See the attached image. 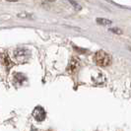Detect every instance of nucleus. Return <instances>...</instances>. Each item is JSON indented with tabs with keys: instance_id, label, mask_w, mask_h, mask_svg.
<instances>
[{
	"instance_id": "f257e3e1",
	"label": "nucleus",
	"mask_w": 131,
	"mask_h": 131,
	"mask_svg": "<svg viewBox=\"0 0 131 131\" xmlns=\"http://www.w3.org/2000/svg\"><path fill=\"white\" fill-rule=\"evenodd\" d=\"M94 62L98 66L101 67H106L112 63V57L108 53H106L104 50H99L94 55Z\"/></svg>"
},
{
	"instance_id": "f03ea898",
	"label": "nucleus",
	"mask_w": 131,
	"mask_h": 131,
	"mask_svg": "<svg viewBox=\"0 0 131 131\" xmlns=\"http://www.w3.org/2000/svg\"><path fill=\"white\" fill-rule=\"evenodd\" d=\"M14 56L16 60L20 63H24L30 57V52L25 48H17L14 51Z\"/></svg>"
},
{
	"instance_id": "7ed1b4c3",
	"label": "nucleus",
	"mask_w": 131,
	"mask_h": 131,
	"mask_svg": "<svg viewBox=\"0 0 131 131\" xmlns=\"http://www.w3.org/2000/svg\"><path fill=\"white\" fill-rule=\"evenodd\" d=\"M79 67H80V60L77 57H72V58L70 59V61L68 63V66L66 68L67 73L70 74V75H74L75 73L78 71Z\"/></svg>"
},
{
	"instance_id": "20e7f679",
	"label": "nucleus",
	"mask_w": 131,
	"mask_h": 131,
	"mask_svg": "<svg viewBox=\"0 0 131 131\" xmlns=\"http://www.w3.org/2000/svg\"><path fill=\"white\" fill-rule=\"evenodd\" d=\"M33 116L37 121H42L46 117V111L41 107V106H37L33 112Z\"/></svg>"
},
{
	"instance_id": "39448f33",
	"label": "nucleus",
	"mask_w": 131,
	"mask_h": 131,
	"mask_svg": "<svg viewBox=\"0 0 131 131\" xmlns=\"http://www.w3.org/2000/svg\"><path fill=\"white\" fill-rule=\"evenodd\" d=\"M0 61H1V63L5 66L7 69L11 68V67L14 65V63L11 61V59H10L9 55H8L7 53H2V54L0 55Z\"/></svg>"
},
{
	"instance_id": "423d86ee",
	"label": "nucleus",
	"mask_w": 131,
	"mask_h": 131,
	"mask_svg": "<svg viewBox=\"0 0 131 131\" xmlns=\"http://www.w3.org/2000/svg\"><path fill=\"white\" fill-rule=\"evenodd\" d=\"M26 81V76L21 74V73H16L14 75V84L17 86H22L23 83Z\"/></svg>"
},
{
	"instance_id": "0eeeda50",
	"label": "nucleus",
	"mask_w": 131,
	"mask_h": 131,
	"mask_svg": "<svg viewBox=\"0 0 131 131\" xmlns=\"http://www.w3.org/2000/svg\"><path fill=\"white\" fill-rule=\"evenodd\" d=\"M97 22H98L99 24H101V25H111L112 24V21L106 19H101V18H98Z\"/></svg>"
},
{
	"instance_id": "6e6552de",
	"label": "nucleus",
	"mask_w": 131,
	"mask_h": 131,
	"mask_svg": "<svg viewBox=\"0 0 131 131\" xmlns=\"http://www.w3.org/2000/svg\"><path fill=\"white\" fill-rule=\"evenodd\" d=\"M111 31L113 32V33H117V34H121V32L119 30H116V29H111Z\"/></svg>"
},
{
	"instance_id": "1a4fd4ad",
	"label": "nucleus",
	"mask_w": 131,
	"mask_h": 131,
	"mask_svg": "<svg viewBox=\"0 0 131 131\" xmlns=\"http://www.w3.org/2000/svg\"><path fill=\"white\" fill-rule=\"evenodd\" d=\"M48 131H51V130H48Z\"/></svg>"
}]
</instances>
